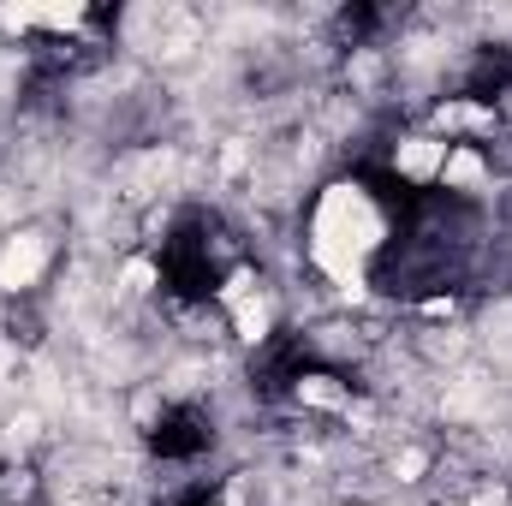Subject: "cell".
Wrapping results in <instances>:
<instances>
[{"label": "cell", "mask_w": 512, "mask_h": 506, "mask_svg": "<svg viewBox=\"0 0 512 506\" xmlns=\"http://www.w3.org/2000/svg\"><path fill=\"white\" fill-rule=\"evenodd\" d=\"M42 262H48L42 233H12V239L0 245V292H18V286H30V280L42 274Z\"/></svg>", "instance_id": "6da1fadb"}]
</instances>
